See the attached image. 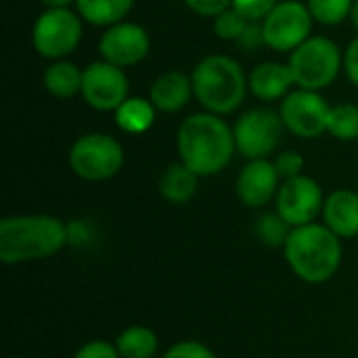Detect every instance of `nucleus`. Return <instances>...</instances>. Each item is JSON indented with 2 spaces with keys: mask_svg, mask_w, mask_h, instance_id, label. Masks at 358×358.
<instances>
[{
  "mask_svg": "<svg viewBox=\"0 0 358 358\" xmlns=\"http://www.w3.org/2000/svg\"><path fill=\"white\" fill-rule=\"evenodd\" d=\"M178 157L199 176L222 172L235 153V134L229 124L216 113L189 115L176 134Z\"/></svg>",
  "mask_w": 358,
  "mask_h": 358,
  "instance_id": "1",
  "label": "nucleus"
},
{
  "mask_svg": "<svg viewBox=\"0 0 358 358\" xmlns=\"http://www.w3.org/2000/svg\"><path fill=\"white\" fill-rule=\"evenodd\" d=\"M69 241V227L48 214L8 216L0 220V260L23 264L59 254Z\"/></svg>",
  "mask_w": 358,
  "mask_h": 358,
  "instance_id": "2",
  "label": "nucleus"
},
{
  "mask_svg": "<svg viewBox=\"0 0 358 358\" xmlns=\"http://www.w3.org/2000/svg\"><path fill=\"white\" fill-rule=\"evenodd\" d=\"M283 252L294 275L310 285L331 281L344 256L340 237L327 224L319 222L292 229Z\"/></svg>",
  "mask_w": 358,
  "mask_h": 358,
  "instance_id": "3",
  "label": "nucleus"
},
{
  "mask_svg": "<svg viewBox=\"0 0 358 358\" xmlns=\"http://www.w3.org/2000/svg\"><path fill=\"white\" fill-rule=\"evenodd\" d=\"M191 80L197 101L216 115H229L239 109L250 88L241 65L227 55L201 59L195 65Z\"/></svg>",
  "mask_w": 358,
  "mask_h": 358,
  "instance_id": "4",
  "label": "nucleus"
},
{
  "mask_svg": "<svg viewBox=\"0 0 358 358\" xmlns=\"http://www.w3.org/2000/svg\"><path fill=\"white\" fill-rule=\"evenodd\" d=\"M287 65L296 86L319 92L336 82L340 69L344 67V57L334 40L325 36H313L292 50Z\"/></svg>",
  "mask_w": 358,
  "mask_h": 358,
  "instance_id": "5",
  "label": "nucleus"
},
{
  "mask_svg": "<svg viewBox=\"0 0 358 358\" xmlns=\"http://www.w3.org/2000/svg\"><path fill=\"white\" fill-rule=\"evenodd\" d=\"M69 166L82 180H109L124 166V149L120 141L109 134L88 132L71 145Z\"/></svg>",
  "mask_w": 358,
  "mask_h": 358,
  "instance_id": "6",
  "label": "nucleus"
},
{
  "mask_svg": "<svg viewBox=\"0 0 358 358\" xmlns=\"http://www.w3.org/2000/svg\"><path fill=\"white\" fill-rule=\"evenodd\" d=\"M82 40V17L69 8H46L31 29V42L40 57L59 61L71 55Z\"/></svg>",
  "mask_w": 358,
  "mask_h": 358,
  "instance_id": "7",
  "label": "nucleus"
},
{
  "mask_svg": "<svg viewBox=\"0 0 358 358\" xmlns=\"http://www.w3.org/2000/svg\"><path fill=\"white\" fill-rule=\"evenodd\" d=\"M283 120L281 113L273 109H250L245 111L235 128V147L245 159H268L281 143L283 136Z\"/></svg>",
  "mask_w": 358,
  "mask_h": 358,
  "instance_id": "8",
  "label": "nucleus"
},
{
  "mask_svg": "<svg viewBox=\"0 0 358 358\" xmlns=\"http://www.w3.org/2000/svg\"><path fill=\"white\" fill-rule=\"evenodd\" d=\"M313 21L315 19L306 4L298 0H283L262 21L264 42L277 52H292L310 38Z\"/></svg>",
  "mask_w": 358,
  "mask_h": 358,
  "instance_id": "9",
  "label": "nucleus"
},
{
  "mask_svg": "<svg viewBox=\"0 0 358 358\" xmlns=\"http://www.w3.org/2000/svg\"><path fill=\"white\" fill-rule=\"evenodd\" d=\"M277 214L292 227H304L310 224L323 214L325 197L319 182L306 174H300L296 178H287L281 182L279 193L275 197Z\"/></svg>",
  "mask_w": 358,
  "mask_h": 358,
  "instance_id": "10",
  "label": "nucleus"
},
{
  "mask_svg": "<svg viewBox=\"0 0 358 358\" xmlns=\"http://www.w3.org/2000/svg\"><path fill=\"white\" fill-rule=\"evenodd\" d=\"M281 120L298 138H317L327 132L331 107L317 90H296L281 103Z\"/></svg>",
  "mask_w": 358,
  "mask_h": 358,
  "instance_id": "11",
  "label": "nucleus"
},
{
  "mask_svg": "<svg viewBox=\"0 0 358 358\" xmlns=\"http://www.w3.org/2000/svg\"><path fill=\"white\" fill-rule=\"evenodd\" d=\"M82 96L99 111H115L128 99V78L109 61H94L82 73Z\"/></svg>",
  "mask_w": 358,
  "mask_h": 358,
  "instance_id": "12",
  "label": "nucleus"
},
{
  "mask_svg": "<svg viewBox=\"0 0 358 358\" xmlns=\"http://www.w3.org/2000/svg\"><path fill=\"white\" fill-rule=\"evenodd\" d=\"M151 48V38L147 29L132 21H120L101 36L99 52L103 61H109L117 67H130L141 63Z\"/></svg>",
  "mask_w": 358,
  "mask_h": 358,
  "instance_id": "13",
  "label": "nucleus"
},
{
  "mask_svg": "<svg viewBox=\"0 0 358 358\" xmlns=\"http://www.w3.org/2000/svg\"><path fill=\"white\" fill-rule=\"evenodd\" d=\"M279 187L281 176L268 159H250L237 176V197L248 208H264L277 197Z\"/></svg>",
  "mask_w": 358,
  "mask_h": 358,
  "instance_id": "14",
  "label": "nucleus"
},
{
  "mask_svg": "<svg viewBox=\"0 0 358 358\" xmlns=\"http://www.w3.org/2000/svg\"><path fill=\"white\" fill-rule=\"evenodd\" d=\"M191 96H193V80L191 76L178 69L164 71L151 84V92H149V99L155 105V109L164 113L180 111L182 107H187Z\"/></svg>",
  "mask_w": 358,
  "mask_h": 358,
  "instance_id": "15",
  "label": "nucleus"
},
{
  "mask_svg": "<svg viewBox=\"0 0 358 358\" xmlns=\"http://www.w3.org/2000/svg\"><path fill=\"white\" fill-rule=\"evenodd\" d=\"M323 224H327L340 239L358 235V193L350 189L334 191L323 206Z\"/></svg>",
  "mask_w": 358,
  "mask_h": 358,
  "instance_id": "16",
  "label": "nucleus"
},
{
  "mask_svg": "<svg viewBox=\"0 0 358 358\" xmlns=\"http://www.w3.org/2000/svg\"><path fill=\"white\" fill-rule=\"evenodd\" d=\"M250 90L254 96L260 101H279L287 96L289 88L296 84L289 65L277 63V61H266L260 63L252 69L248 78Z\"/></svg>",
  "mask_w": 358,
  "mask_h": 358,
  "instance_id": "17",
  "label": "nucleus"
},
{
  "mask_svg": "<svg viewBox=\"0 0 358 358\" xmlns=\"http://www.w3.org/2000/svg\"><path fill=\"white\" fill-rule=\"evenodd\" d=\"M197 185H199V174L193 172L182 162H178L164 170V174L159 178V195L168 203L182 206L195 197Z\"/></svg>",
  "mask_w": 358,
  "mask_h": 358,
  "instance_id": "18",
  "label": "nucleus"
},
{
  "mask_svg": "<svg viewBox=\"0 0 358 358\" xmlns=\"http://www.w3.org/2000/svg\"><path fill=\"white\" fill-rule=\"evenodd\" d=\"M155 105L151 103V99H143V96H128L115 111V124L120 130L128 132V134H143L147 132L153 122H155Z\"/></svg>",
  "mask_w": 358,
  "mask_h": 358,
  "instance_id": "19",
  "label": "nucleus"
},
{
  "mask_svg": "<svg viewBox=\"0 0 358 358\" xmlns=\"http://www.w3.org/2000/svg\"><path fill=\"white\" fill-rule=\"evenodd\" d=\"M82 73L78 69V65H73L71 61H55L46 67L44 76H42V84L46 88V92H50L57 99H71L78 92H82Z\"/></svg>",
  "mask_w": 358,
  "mask_h": 358,
  "instance_id": "20",
  "label": "nucleus"
},
{
  "mask_svg": "<svg viewBox=\"0 0 358 358\" xmlns=\"http://www.w3.org/2000/svg\"><path fill=\"white\" fill-rule=\"evenodd\" d=\"M78 15L90 25L111 27L132 10L134 0H76Z\"/></svg>",
  "mask_w": 358,
  "mask_h": 358,
  "instance_id": "21",
  "label": "nucleus"
},
{
  "mask_svg": "<svg viewBox=\"0 0 358 358\" xmlns=\"http://www.w3.org/2000/svg\"><path fill=\"white\" fill-rule=\"evenodd\" d=\"M115 346L122 358H153L157 355L159 342L153 329L145 325H130L117 336Z\"/></svg>",
  "mask_w": 358,
  "mask_h": 358,
  "instance_id": "22",
  "label": "nucleus"
},
{
  "mask_svg": "<svg viewBox=\"0 0 358 358\" xmlns=\"http://www.w3.org/2000/svg\"><path fill=\"white\" fill-rule=\"evenodd\" d=\"M327 132L338 141H357L358 138V105L340 103L331 107Z\"/></svg>",
  "mask_w": 358,
  "mask_h": 358,
  "instance_id": "23",
  "label": "nucleus"
},
{
  "mask_svg": "<svg viewBox=\"0 0 358 358\" xmlns=\"http://www.w3.org/2000/svg\"><path fill=\"white\" fill-rule=\"evenodd\" d=\"M355 0H308V10L323 25H338L350 17Z\"/></svg>",
  "mask_w": 358,
  "mask_h": 358,
  "instance_id": "24",
  "label": "nucleus"
},
{
  "mask_svg": "<svg viewBox=\"0 0 358 358\" xmlns=\"http://www.w3.org/2000/svg\"><path fill=\"white\" fill-rule=\"evenodd\" d=\"M289 231H292V227L277 212L260 216V220L256 224V233L266 245H285Z\"/></svg>",
  "mask_w": 358,
  "mask_h": 358,
  "instance_id": "25",
  "label": "nucleus"
},
{
  "mask_svg": "<svg viewBox=\"0 0 358 358\" xmlns=\"http://www.w3.org/2000/svg\"><path fill=\"white\" fill-rule=\"evenodd\" d=\"M248 23H250V21H248L239 10H235V8L231 6V8H227L224 13H220L218 17H214V31H216V36L222 38V40H233V42H237V40L241 38V34L245 31Z\"/></svg>",
  "mask_w": 358,
  "mask_h": 358,
  "instance_id": "26",
  "label": "nucleus"
},
{
  "mask_svg": "<svg viewBox=\"0 0 358 358\" xmlns=\"http://www.w3.org/2000/svg\"><path fill=\"white\" fill-rule=\"evenodd\" d=\"M277 4L279 0H233V8L248 21H264Z\"/></svg>",
  "mask_w": 358,
  "mask_h": 358,
  "instance_id": "27",
  "label": "nucleus"
},
{
  "mask_svg": "<svg viewBox=\"0 0 358 358\" xmlns=\"http://www.w3.org/2000/svg\"><path fill=\"white\" fill-rule=\"evenodd\" d=\"M162 358H218L206 344L197 340H185L172 344Z\"/></svg>",
  "mask_w": 358,
  "mask_h": 358,
  "instance_id": "28",
  "label": "nucleus"
},
{
  "mask_svg": "<svg viewBox=\"0 0 358 358\" xmlns=\"http://www.w3.org/2000/svg\"><path fill=\"white\" fill-rule=\"evenodd\" d=\"M275 166H277V172L283 180L287 178H296L302 174L304 170V157L298 153V151H283L277 155L275 159Z\"/></svg>",
  "mask_w": 358,
  "mask_h": 358,
  "instance_id": "29",
  "label": "nucleus"
},
{
  "mask_svg": "<svg viewBox=\"0 0 358 358\" xmlns=\"http://www.w3.org/2000/svg\"><path fill=\"white\" fill-rule=\"evenodd\" d=\"M73 358H122L117 352L115 342H107V340H90L84 346L78 348V352Z\"/></svg>",
  "mask_w": 358,
  "mask_h": 358,
  "instance_id": "30",
  "label": "nucleus"
},
{
  "mask_svg": "<svg viewBox=\"0 0 358 358\" xmlns=\"http://www.w3.org/2000/svg\"><path fill=\"white\" fill-rule=\"evenodd\" d=\"M185 4L199 17H218L233 6V0H185Z\"/></svg>",
  "mask_w": 358,
  "mask_h": 358,
  "instance_id": "31",
  "label": "nucleus"
},
{
  "mask_svg": "<svg viewBox=\"0 0 358 358\" xmlns=\"http://www.w3.org/2000/svg\"><path fill=\"white\" fill-rule=\"evenodd\" d=\"M237 44L245 50H252V48H258L264 42V29H262V21H250L245 31L241 34V38L237 40Z\"/></svg>",
  "mask_w": 358,
  "mask_h": 358,
  "instance_id": "32",
  "label": "nucleus"
},
{
  "mask_svg": "<svg viewBox=\"0 0 358 358\" xmlns=\"http://www.w3.org/2000/svg\"><path fill=\"white\" fill-rule=\"evenodd\" d=\"M344 71L348 76V80L358 86V36L348 44L346 52H344Z\"/></svg>",
  "mask_w": 358,
  "mask_h": 358,
  "instance_id": "33",
  "label": "nucleus"
},
{
  "mask_svg": "<svg viewBox=\"0 0 358 358\" xmlns=\"http://www.w3.org/2000/svg\"><path fill=\"white\" fill-rule=\"evenodd\" d=\"M46 8H67L76 0H40Z\"/></svg>",
  "mask_w": 358,
  "mask_h": 358,
  "instance_id": "34",
  "label": "nucleus"
},
{
  "mask_svg": "<svg viewBox=\"0 0 358 358\" xmlns=\"http://www.w3.org/2000/svg\"><path fill=\"white\" fill-rule=\"evenodd\" d=\"M350 19H352L355 27L358 29V0H355V4H352V13H350Z\"/></svg>",
  "mask_w": 358,
  "mask_h": 358,
  "instance_id": "35",
  "label": "nucleus"
}]
</instances>
